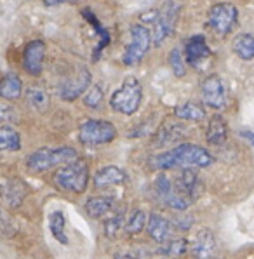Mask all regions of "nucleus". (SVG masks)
I'll return each mask as SVG.
<instances>
[{
    "label": "nucleus",
    "mask_w": 254,
    "mask_h": 259,
    "mask_svg": "<svg viewBox=\"0 0 254 259\" xmlns=\"http://www.w3.org/2000/svg\"><path fill=\"white\" fill-rule=\"evenodd\" d=\"M213 162V155L205 148L193 143H181L173 150L153 155L150 158V167L155 170L192 169V167H209Z\"/></svg>",
    "instance_id": "obj_1"
},
{
    "label": "nucleus",
    "mask_w": 254,
    "mask_h": 259,
    "mask_svg": "<svg viewBox=\"0 0 254 259\" xmlns=\"http://www.w3.org/2000/svg\"><path fill=\"white\" fill-rule=\"evenodd\" d=\"M54 185L63 191L84 193L89 183V164L84 158H75L73 162L61 165L53 176Z\"/></svg>",
    "instance_id": "obj_2"
},
{
    "label": "nucleus",
    "mask_w": 254,
    "mask_h": 259,
    "mask_svg": "<svg viewBox=\"0 0 254 259\" xmlns=\"http://www.w3.org/2000/svg\"><path fill=\"white\" fill-rule=\"evenodd\" d=\"M78 158V151L71 146H59V148H40L26 158V167L31 172H46L53 167H61L68 162Z\"/></svg>",
    "instance_id": "obj_3"
},
{
    "label": "nucleus",
    "mask_w": 254,
    "mask_h": 259,
    "mask_svg": "<svg viewBox=\"0 0 254 259\" xmlns=\"http://www.w3.org/2000/svg\"><path fill=\"white\" fill-rule=\"evenodd\" d=\"M143 87L136 77H127L110 98V106L122 115H134L141 106Z\"/></svg>",
    "instance_id": "obj_4"
},
{
    "label": "nucleus",
    "mask_w": 254,
    "mask_h": 259,
    "mask_svg": "<svg viewBox=\"0 0 254 259\" xmlns=\"http://www.w3.org/2000/svg\"><path fill=\"white\" fill-rule=\"evenodd\" d=\"M181 7L176 2L169 0L158 11H155V16H150V21L153 23V31H152V46H162L171 35L174 33L178 25V19H180Z\"/></svg>",
    "instance_id": "obj_5"
},
{
    "label": "nucleus",
    "mask_w": 254,
    "mask_h": 259,
    "mask_svg": "<svg viewBox=\"0 0 254 259\" xmlns=\"http://www.w3.org/2000/svg\"><path fill=\"white\" fill-rule=\"evenodd\" d=\"M117 138V127L108 120L89 118L78 127V141L84 146H101L108 145Z\"/></svg>",
    "instance_id": "obj_6"
},
{
    "label": "nucleus",
    "mask_w": 254,
    "mask_h": 259,
    "mask_svg": "<svg viewBox=\"0 0 254 259\" xmlns=\"http://www.w3.org/2000/svg\"><path fill=\"white\" fill-rule=\"evenodd\" d=\"M150 47H152V31L145 25H133L131 26V42L127 44L124 54H122V63L125 66L138 65L150 51Z\"/></svg>",
    "instance_id": "obj_7"
},
{
    "label": "nucleus",
    "mask_w": 254,
    "mask_h": 259,
    "mask_svg": "<svg viewBox=\"0 0 254 259\" xmlns=\"http://www.w3.org/2000/svg\"><path fill=\"white\" fill-rule=\"evenodd\" d=\"M239 19V11L230 2H218L211 6L207 13V23L218 35H228L235 28Z\"/></svg>",
    "instance_id": "obj_8"
},
{
    "label": "nucleus",
    "mask_w": 254,
    "mask_h": 259,
    "mask_svg": "<svg viewBox=\"0 0 254 259\" xmlns=\"http://www.w3.org/2000/svg\"><path fill=\"white\" fill-rule=\"evenodd\" d=\"M153 190H155V195H157L158 200H160L164 205L171 207V209L186 210L190 207V202L174 190L173 179L167 178L165 174H158L155 183H153Z\"/></svg>",
    "instance_id": "obj_9"
},
{
    "label": "nucleus",
    "mask_w": 254,
    "mask_h": 259,
    "mask_svg": "<svg viewBox=\"0 0 254 259\" xmlns=\"http://www.w3.org/2000/svg\"><path fill=\"white\" fill-rule=\"evenodd\" d=\"M202 101L213 110H223L226 106V89L220 75H209L200 85Z\"/></svg>",
    "instance_id": "obj_10"
},
{
    "label": "nucleus",
    "mask_w": 254,
    "mask_h": 259,
    "mask_svg": "<svg viewBox=\"0 0 254 259\" xmlns=\"http://www.w3.org/2000/svg\"><path fill=\"white\" fill-rule=\"evenodd\" d=\"M173 185H174V190H176L183 198H186L188 202L197 200L198 195H200V191H202L200 190L202 183L193 169H181L180 174L176 176V179L173 181Z\"/></svg>",
    "instance_id": "obj_11"
},
{
    "label": "nucleus",
    "mask_w": 254,
    "mask_h": 259,
    "mask_svg": "<svg viewBox=\"0 0 254 259\" xmlns=\"http://www.w3.org/2000/svg\"><path fill=\"white\" fill-rule=\"evenodd\" d=\"M89 85H91V73H89V70L82 68L75 77L68 78V80H65L59 85L58 94H59V98L65 99V101H73V99L80 98V96L89 89Z\"/></svg>",
    "instance_id": "obj_12"
},
{
    "label": "nucleus",
    "mask_w": 254,
    "mask_h": 259,
    "mask_svg": "<svg viewBox=\"0 0 254 259\" xmlns=\"http://www.w3.org/2000/svg\"><path fill=\"white\" fill-rule=\"evenodd\" d=\"M218 250L216 237L213 235L211 230L202 228L200 232L193 237V242L190 245V252L193 259H214Z\"/></svg>",
    "instance_id": "obj_13"
},
{
    "label": "nucleus",
    "mask_w": 254,
    "mask_h": 259,
    "mask_svg": "<svg viewBox=\"0 0 254 259\" xmlns=\"http://www.w3.org/2000/svg\"><path fill=\"white\" fill-rule=\"evenodd\" d=\"M185 61L188 65L198 66L202 65L204 61H207L209 58L213 56L211 49H209L207 42H205V37L204 35H193L186 40V46H185Z\"/></svg>",
    "instance_id": "obj_14"
},
{
    "label": "nucleus",
    "mask_w": 254,
    "mask_h": 259,
    "mask_svg": "<svg viewBox=\"0 0 254 259\" xmlns=\"http://www.w3.org/2000/svg\"><path fill=\"white\" fill-rule=\"evenodd\" d=\"M46 44L42 40H33L25 47L23 53V66L33 77H38L44 70V59H46Z\"/></svg>",
    "instance_id": "obj_15"
},
{
    "label": "nucleus",
    "mask_w": 254,
    "mask_h": 259,
    "mask_svg": "<svg viewBox=\"0 0 254 259\" xmlns=\"http://www.w3.org/2000/svg\"><path fill=\"white\" fill-rule=\"evenodd\" d=\"M146 232H148L150 238L155 240L157 244H164V242L171 237V232H173V223H171L165 216H162V214L152 212V214H148Z\"/></svg>",
    "instance_id": "obj_16"
},
{
    "label": "nucleus",
    "mask_w": 254,
    "mask_h": 259,
    "mask_svg": "<svg viewBox=\"0 0 254 259\" xmlns=\"http://www.w3.org/2000/svg\"><path fill=\"white\" fill-rule=\"evenodd\" d=\"M127 181V174L117 165H106L94 174L96 190H106L110 186H120Z\"/></svg>",
    "instance_id": "obj_17"
},
{
    "label": "nucleus",
    "mask_w": 254,
    "mask_h": 259,
    "mask_svg": "<svg viewBox=\"0 0 254 259\" xmlns=\"http://www.w3.org/2000/svg\"><path fill=\"white\" fill-rule=\"evenodd\" d=\"M117 209V198L101 195V197H91L86 202V212L93 219H101L112 214Z\"/></svg>",
    "instance_id": "obj_18"
},
{
    "label": "nucleus",
    "mask_w": 254,
    "mask_h": 259,
    "mask_svg": "<svg viewBox=\"0 0 254 259\" xmlns=\"http://www.w3.org/2000/svg\"><path fill=\"white\" fill-rule=\"evenodd\" d=\"M26 195V188L18 179H9L0 185V198L9 207H18Z\"/></svg>",
    "instance_id": "obj_19"
},
{
    "label": "nucleus",
    "mask_w": 254,
    "mask_h": 259,
    "mask_svg": "<svg viewBox=\"0 0 254 259\" xmlns=\"http://www.w3.org/2000/svg\"><path fill=\"white\" fill-rule=\"evenodd\" d=\"M226 138H228V125L225 118L221 115H213L205 129V141L211 146H221L225 145Z\"/></svg>",
    "instance_id": "obj_20"
},
{
    "label": "nucleus",
    "mask_w": 254,
    "mask_h": 259,
    "mask_svg": "<svg viewBox=\"0 0 254 259\" xmlns=\"http://www.w3.org/2000/svg\"><path fill=\"white\" fill-rule=\"evenodd\" d=\"M21 93H23V82L16 73H7L0 80V98L2 99L14 101V99L21 98Z\"/></svg>",
    "instance_id": "obj_21"
},
{
    "label": "nucleus",
    "mask_w": 254,
    "mask_h": 259,
    "mask_svg": "<svg viewBox=\"0 0 254 259\" xmlns=\"http://www.w3.org/2000/svg\"><path fill=\"white\" fill-rule=\"evenodd\" d=\"M174 117L180 118V120H186V122H200L205 118V110H204V106L198 105V103L186 101L174 108Z\"/></svg>",
    "instance_id": "obj_22"
},
{
    "label": "nucleus",
    "mask_w": 254,
    "mask_h": 259,
    "mask_svg": "<svg viewBox=\"0 0 254 259\" xmlns=\"http://www.w3.org/2000/svg\"><path fill=\"white\" fill-rule=\"evenodd\" d=\"M183 138V129L180 123L176 122H165L162 123V127L158 129L155 136V145L158 146H167L174 141H180Z\"/></svg>",
    "instance_id": "obj_23"
},
{
    "label": "nucleus",
    "mask_w": 254,
    "mask_h": 259,
    "mask_svg": "<svg viewBox=\"0 0 254 259\" xmlns=\"http://www.w3.org/2000/svg\"><path fill=\"white\" fill-rule=\"evenodd\" d=\"M233 53L244 61H252L254 59V35L251 33H240L233 38L232 42Z\"/></svg>",
    "instance_id": "obj_24"
},
{
    "label": "nucleus",
    "mask_w": 254,
    "mask_h": 259,
    "mask_svg": "<svg viewBox=\"0 0 254 259\" xmlns=\"http://www.w3.org/2000/svg\"><path fill=\"white\" fill-rule=\"evenodd\" d=\"M65 226H66V218L63 210H54V212L49 214V230L53 233V237L56 238L59 244L68 245V237H66Z\"/></svg>",
    "instance_id": "obj_25"
},
{
    "label": "nucleus",
    "mask_w": 254,
    "mask_h": 259,
    "mask_svg": "<svg viewBox=\"0 0 254 259\" xmlns=\"http://www.w3.org/2000/svg\"><path fill=\"white\" fill-rule=\"evenodd\" d=\"M21 148V136L13 127H0V151H18Z\"/></svg>",
    "instance_id": "obj_26"
},
{
    "label": "nucleus",
    "mask_w": 254,
    "mask_h": 259,
    "mask_svg": "<svg viewBox=\"0 0 254 259\" xmlns=\"http://www.w3.org/2000/svg\"><path fill=\"white\" fill-rule=\"evenodd\" d=\"M26 99H28L30 106L37 111H46L49 108V94L46 93V89L38 85H31L26 91Z\"/></svg>",
    "instance_id": "obj_27"
},
{
    "label": "nucleus",
    "mask_w": 254,
    "mask_h": 259,
    "mask_svg": "<svg viewBox=\"0 0 254 259\" xmlns=\"http://www.w3.org/2000/svg\"><path fill=\"white\" fill-rule=\"evenodd\" d=\"M146 221H148V214L141 209H134L131 210L129 218H127L125 223V232L127 235L134 237V235H140L146 226Z\"/></svg>",
    "instance_id": "obj_28"
},
{
    "label": "nucleus",
    "mask_w": 254,
    "mask_h": 259,
    "mask_svg": "<svg viewBox=\"0 0 254 259\" xmlns=\"http://www.w3.org/2000/svg\"><path fill=\"white\" fill-rule=\"evenodd\" d=\"M124 223H125V212H124V209H120V210H117L112 218H106L105 235L108 238H115L118 235V232L124 228Z\"/></svg>",
    "instance_id": "obj_29"
},
{
    "label": "nucleus",
    "mask_w": 254,
    "mask_h": 259,
    "mask_svg": "<svg viewBox=\"0 0 254 259\" xmlns=\"http://www.w3.org/2000/svg\"><path fill=\"white\" fill-rule=\"evenodd\" d=\"M103 98H105V89H103V85L101 83H94L93 87H89V89L86 91L84 105L93 110H98L103 103Z\"/></svg>",
    "instance_id": "obj_30"
},
{
    "label": "nucleus",
    "mask_w": 254,
    "mask_h": 259,
    "mask_svg": "<svg viewBox=\"0 0 254 259\" xmlns=\"http://www.w3.org/2000/svg\"><path fill=\"white\" fill-rule=\"evenodd\" d=\"M169 65H171V70L173 73L176 75L178 78L185 77L186 75V61H185V56L181 53L180 47H174L169 54Z\"/></svg>",
    "instance_id": "obj_31"
},
{
    "label": "nucleus",
    "mask_w": 254,
    "mask_h": 259,
    "mask_svg": "<svg viewBox=\"0 0 254 259\" xmlns=\"http://www.w3.org/2000/svg\"><path fill=\"white\" fill-rule=\"evenodd\" d=\"M188 250V240L186 238H176V240L167 242L160 249V252H164L169 257H183Z\"/></svg>",
    "instance_id": "obj_32"
},
{
    "label": "nucleus",
    "mask_w": 254,
    "mask_h": 259,
    "mask_svg": "<svg viewBox=\"0 0 254 259\" xmlns=\"http://www.w3.org/2000/svg\"><path fill=\"white\" fill-rule=\"evenodd\" d=\"M18 111L14 106L0 103V122H18Z\"/></svg>",
    "instance_id": "obj_33"
},
{
    "label": "nucleus",
    "mask_w": 254,
    "mask_h": 259,
    "mask_svg": "<svg viewBox=\"0 0 254 259\" xmlns=\"http://www.w3.org/2000/svg\"><path fill=\"white\" fill-rule=\"evenodd\" d=\"M240 138L247 139V141L254 146V133H251V131H240Z\"/></svg>",
    "instance_id": "obj_34"
},
{
    "label": "nucleus",
    "mask_w": 254,
    "mask_h": 259,
    "mask_svg": "<svg viewBox=\"0 0 254 259\" xmlns=\"http://www.w3.org/2000/svg\"><path fill=\"white\" fill-rule=\"evenodd\" d=\"M75 2V0H46L47 6H59V4H70Z\"/></svg>",
    "instance_id": "obj_35"
},
{
    "label": "nucleus",
    "mask_w": 254,
    "mask_h": 259,
    "mask_svg": "<svg viewBox=\"0 0 254 259\" xmlns=\"http://www.w3.org/2000/svg\"><path fill=\"white\" fill-rule=\"evenodd\" d=\"M113 259H138V257L133 256V254H115Z\"/></svg>",
    "instance_id": "obj_36"
}]
</instances>
